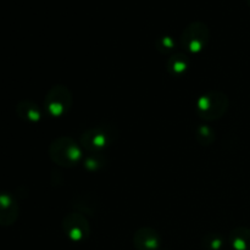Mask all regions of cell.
<instances>
[{
  "instance_id": "6da1fadb",
  "label": "cell",
  "mask_w": 250,
  "mask_h": 250,
  "mask_svg": "<svg viewBox=\"0 0 250 250\" xmlns=\"http://www.w3.org/2000/svg\"><path fill=\"white\" fill-rule=\"evenodd\" d=\"M51 160L63 167H72L80 161L81 149L78 144L70 137H59L49 148Z\"/></svg>"
},
{
  "instance_id": "7a4b0ae2",
  "label": "cell",
  "mask_w": 250,
  "mask_h": 250,
  "mask_svg": "<svg viewBox=\"0 0 250 250\" xmlns=\"http://www.w3.org/2000/svg\"><path fill=\"white\" fill-rule=\"evenodd\" d=\"M210 39V29L204 22H192L181 34V44L189 53L197 54L207 48Z\"/></svg>"
},
{
  "instance_id": "3957f363",
  "label": "cell",
  "mask_w": 250,
  "mask_h": 250,
  "mask_svg": "<svg viewBox=\"0 0 250 250\" xmlns=\"http://www.w3.org/2000/svg\"><path fill=\"white\" fill-rule=\"evenodd\" d=\"M229 107V99L221 92H210L199 98L197 111L202 119L212 121L222 117Z\"/></svg>"
},
{
  "instance_id": "277c9868",
  "label": "cell",
  "mask_w": 250,
  "mask_h": 250,
  "mask_svg": "<svg viewBox=\"0 0 250 250\" xmlns=\"http://www.w3.org/2000/svg\"><path fill=\"white\" fill-rule=\"evenodd\" d=\"M44 105L50 116L61 117L71 109L72 94L65 85H55L46 94Z\"/></svg>"
},
{
  "instance_id": "5b68a950",
  "label": "cell",
  "mask_w": 250,
  "mask_h": 250,
  "mask_svg": "<svg viewBox=\"0 0 250 250\" xmlns=\"http://www.w3.org/2000/svg\"><path fill=\"white\" fill-rule=\"evenodd\" d=\"M115 134L110 132V129L102 128V127H94L92 129H88L87 132L83 133L81 137V144L84 148H87L90 151H99L102 149L106 148L111 143L112 138Z\"/></svg>"
},
{
  "instance_id": "8992f818",
  "label": "cell",
  "mask_w": 250,
  "mask_h": 250,
  "mask_svg": "<svg viewBox=\"0 0 250 250\" xmlns=\"http://www.w3.org/2000/svg\"><path fill=\"white\" fill-rule=\"evenodd\" d=\"M62 229L66 236L75 242L85 239L89 234V225L81 214H70L63 219Z\"/></svg>"
},
{
  "instance_id": "52a82bcc",
  "label": "cell",
  "mask_w": 250,
  "mask_h": 250,
  "mask_svg": "<svg viewBox=\"0 0 250 250\" xmlns=\"http://www.w3.org/2000/svg\"><path fill=\"white\" fill-rule=\"evenodd\" d=\"M134 246L138 250H158L160 247V237L155 229L143 227L134 234Z\"/></svg>"
},
{
  "instance_id": "ba28073f",
  "label": "cell",
  "mask_w": 250,
  "mask_h": 250,
  "mask_svg": "<svg viewBox=\"0 0 250 250\" xmlns=\"http://www.w3.org/2000/svg\"><path fill=\"white\" fill-rule=\"evenodd\" d=\"M19 215V208L14 198L9 194H0V225H12Z\"/></svg>"
},
{
  "instance_id": "9c48e42d",
  "label": "cell",
  "mask_w": 250,
  "mask_h": 250,
  "mask_svg": "<svg viewBox=\"0 0 250 250\" xmlns=\"http://www.w3.org/2000/svg\"><path fill=\"white\" fill-rule=\"evenodd\" d=\"M229 242L234 250H250V229L246 227L233 229L229 236Z\"/></svg>"
},
{
  "instance_id": "30bf717a",
  "label": "cell",
  "mask_w": 250,
  "mask_h": 250,
  "mask_svg": "<svg viewBox=\"0 0 250 250\" xmlns=\"http://www.w3.org/2000/svg\"><path fill=\"white\" fill-rule=\"evenodd\" d=\"M189 67L187 56L183 54H176L171 56L170 60L167 61V71L172 76H182Z\"/></svg>"
},
{
  "instance_id": "8fae6325",
  "label": "cell",
  "mask_w": 250,
  "mask_h": 250,
  "mask_svg": "<svg viewBox=\"0 0 250 250\" xmlns=\"http://www.w3.org/2000/svg\"><path fill=\"white\" fill-rule=\"evenodd\" d=\"M17 112H19L20 117L29 122L39 121L41 119V111H39L38 106L31 102H22L17 106Z\"/></svg>"
},
{
  "instance_id": "7c38bea8",
  "label": "cell",
  "mask_w": 250,
  "mask_h": 250,
  "mask_svg": "<svg viewBox=\"0 0 250 250\" xmlns=\"http://www.w3.org/2000/svg\"><path fill=\"white\" fill-rule=\"evenodd\" d=\"M197 139L204 146L211 143L214 141V133H212V129L209 128L208 126H200L197 129Z\"/></svg>"
},
{
  "instance_id": "4fadbf2b",
  "label": "cell",
  "mask_w": 250,
  "mask_h": 250,
  "mask_svg": "<svg viewBox=\"0 0 250 250\" xmlns=\"http://www.w3.org/2000/svg\"><path fill=\"white\" fill-rule=\"evenodd\" d=\"M156 45H158V50H160L161 53H166V51H170L175 46V41L168 36L161 37L158 43H156Z\"/></svg>"
},
{
  "instance_id": "5bb4252c",
  "label": "cell",
  "mask_w": 250,
  "mask_h": 250,
  "mask_svg": "<svg viewBox=\"0 0 250 250\" xmlns=\"http://www.w3.org/2000/svg\"><path fill=\"white\" fill-rule=\"evenodd\" d=\"M210 238H211V239H210V242L205 241V244L210 243V246H209L210 249L219 250L220 248H221L222 241L219 238V236H216V234H211V236H210Z\"/></svg>"
},
{
  "instance_id": "9a60e30c",
  "label": "cell",
  "mask_w": 250,
  "mask_h": 250,
  "mask_svg": "<svg viewBox=\"0 0 250 250\" xmlns=\"http://www.w3.org/2000/svg\"><path fill=\"white\" fill-rule=\"evenodd\" d=\"M247 4H248L249 7H250V0H247Z\"/></svg>"
}]
</instances>
